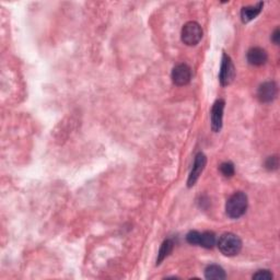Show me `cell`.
Instances as JSON below:
<instances>
[{
  "mask_svg": "<svg viewBox=\"0 0 280 280\" xmlns=\"http://www.w3.org/2000/svg\"><path fill=\"white\" fill-rule=\"evenodd\" d=\"M248 196L243 192H236L226 204V212L232 219H238L248 209Z\"/></svg>",
  "mask_w": 280,
  "mask_h": 280,
  "instance_id": "1",
  "label": "cell"
},
{
  "mask_svg": "<svg viewBox=\"0 0 280 280\" xmlns=\"http://www.w3.org/2000/svg\"><path fill=\"white\" fill-rule=\"evenodd\" d=\"M217 245L219 248L220 252L226 256H229V257L238 255L242 250L241 239L238 235L230 233V232L222 234L219 240H218Z\"/></svg>",
  "mask_w": 280,
  "mask_h": 280,
  "instance_id": "2",
  "label": "cell"
},
{
  "mask_svg": "<svg viewBox=\"0 0 280 280\" xmlns=\"http://www.w3.org/2000/svg\"><path fill=\"white\" fill-rule=\"evenodd\" d=\"M182 41L187 46H195L203 37V28L195 21H189L182 28Z\"/></svg>",
  "mask_w": 280,
  "mask_h": 280,
  "instance_id": "3",
  "label": "cell"
},
{
  "mask_svg": "<svg viewBox=\"0 0 280 280\" xmlns=\"http://www.w3.org/2000/svg\"><path fill=\"white\" fill-rule=\"evenodd\" d=\"M234 77H235V68L233 66V63H232L230 56L224 54V56H222V63L219 74L220 83L222 85H225V87L226 85H229L230 83H232V81H233Z\"/></svg>",
  "mask_w": 280,
  "mask_h": 280,
  "instance_id": "4",
  "label": "cell"
},
{
  "mask_svg": "<svg viewBox=\"0 0 280 280\" xmlns=\"http://www.w3.org/2000/svg\"><path fill=\"white\" fill-rule=\"evenodd\" d=\"M192 79V70L186 64H178L172 70V81L178 87L189 83Z\"/></svg>",
  "mask_w": 280,
  "mask_h": 280,
  "instance_id": "5",
  "label": "cell"
},
{
  "mask_svg": "<svg viewBox=\"0 0 280 280\" xmlns=\"http://www.w3.org/2000/svg\"><path fill=\"white\" fill-rule=\"evenodd\" d=\"M207 163V158L206 155L204 154L203 153H197V155L195 156V161H194V165L192 169V172L189 174L188 177V181H187V186L188 187H193L195 183L197 182V179L201 177V174L203 173L204 169L206 167Z\"/></svg>",
  "mask_w": 280,
  "mask_h": 280,
  "instance_id": "6",
  "label": "cell"
},
{
  "mask_svg": "<svg viewBox=\"0 0 280 280\" xmlns=\"http://www.w3.org/2000/svg\"><path fill=\"white\" fill-rule=\"evenodd\" d=\"M226 103L224 100H217L211 108V128L215 132H219L222 128V118Z\"/></svg>",
  "mask_w": 280,
  "mask_h": 280,
  "instance_id": "7",
  "label": "cell"
},
{
  "mask_svg": "<svg viewBox=\"0 0 280 280\" xmlns=\"http://www.w3.org/2000/svg\"><path fill=\"white\" fill-rule=\"evenodd\" d=\"M277 92H278L277 84L274 81H267L259 85L257 97L260 102L269 103L274 101L275 98L277 97Z\"/></svg>",
  "mask_w": 280,
  "mask_h": 280,
  "instance_id": "8",
  "label": "cell"
},
{
  "mask_svg": "<svg viewBox=\"0 0 280 280\" xmlns=\"http://www.w3.org/2000/svg\"><path fill=\"white\" fill-rule=\"evenodd\" d=\"M248 61L253 66H262L267 61V53L266 51L260 49V47H252L248 51Z\"/></svg>",
  "mask_w": 280,
  "mask_h": 280,
  "instance_id": "9",
  "label": "cell"
},
{
  "mask_svg": "<svg viewBox=\"0 0 280 280\" xmlns=\"http://www.w3.org/2000/svg\"><path fill=\"white\" fill-rule=\"evenodd\" d=\"M263 6H264L263 2H258L256 6H249V7L242 8V10H241L242 21H243L244 23L252 21L253 19L257 17L260 13V11H262Z\"/></svg>",
  "mask_w": 280,
  "mask_h": 280,
  "instance_id": "10",
  "label": "cell"
},
{
  "mask_svg": "<svg viewBox=\"0 0 280 280\" xmlns=\"http://www.w3.org/2000/svg\"><path fill=\"white\" fill-rule=\"evenodd\" d=\"M205 277L209 280H224L227 278L225 269L219 265H209L205 269Z\"/></svg>",
  "mask_w": 280,
  "mask_h": 280,
  "instance_id": "11",
  "label": "cell"
},
{
  "mask_svg": "<svg viewBox=\"0 0 280 280\" xmlns=\"http://www.w3.org/2000/svg\"><path fill=\"white\" fill-rule=\"evenodd\" d=\"M174 248V244L173 242L171 240H165L162 245H161L160 251L158 253V258H156V265H160L161 263L163 262V260L168 257V256L172 253Z\"/></svg>",
  "mask_w": 280,
  "mask_h": 280,
  "instance_id": "12",
  "label": "cell"
},
{
  "mask_svg": "<svg viewBox=\"0 0 280 280\" xmlns=\"http://www.w3.org/2000/svg\"><path fill=\"white\" fill-rule=\"evenodd\" d=\"M217 243L216 235L211 231H206L201 234V240H199V246H203L205 249H212Z\"/></svg>",
  "mask_w": 280,
  "mask_h": 280,
  "instance_id": "13",
  "label": "cell"
},
{
  "mask_svg": "<svg viewBox=\"0 0 280 280\" xmlns=\"http://www.w3.org/2000/svg\"><path fill=\"white\" fill-rule=\"evenodd\" d=\"M220 172L225 175L226 178H231L234 174V165L231 162H224L220 165Z\"/></svg>",
  "mask_w": 280,
  "mask_h": 280,
  "instance_id": "14",
  "label": "cell"
},
{
  "mask_svg": "<svg viewBox=\"0 0 280 280\" xmlns=\"http://www.w3.org/2000/svg\"><path fill=\"white\" fill-rule=\"evenodd\" d=\"M201 232L198 231H191L186 235V241L192 245H198L199 240H201Z\"/></svg>",
  "mask_w": 280,
  "mask_h": 280,
  "instance_id": "15",
  "label": "cell"
},
{
  "mask_svg": "<svg viewBox=\"0 0 280 280\" xmlns=\"http://www.w3.org/2000/svg\"><path fill=\"white\" fill-rule=\"evenodd\" d=\"M253 279H256V280H269V279H273V274L270 273V270H268V269L258 270L257 273L253 275Z\"/></svg>",
  "mask_w": 280,
  "mask_h": 280,
  "instance_id": "16",
  "label": "cell"
},
{
  "mask_svg": "<svg viewBox=\"0 0 280 280\" xmlns=\"http://www.w3.org/2000/svg\"><path fill=\"white\" fill-rule=\"evenodd\" d=\"M265 167L268 170H276L278 168V158L277 156H269L265 163Z\"/></svg>",
  "mask_w": 280,
  "mask_h": 280,
  "instance_id": "17",
  "label": "cell"
},
{
  "mask_svg": "<svg viewBox=\"0 0 280 280\" xmlns=\"http://www.w3.org/2000/svg\"><path fill=\"white\" fill-rule=\"evenodd\" d=\"M279 37H280L279 28H276V30H275V32L273 33V35H272V41L275 43V44H278V43H279Z\"/></svg>",
  "mask_w": 280,
  "mask_h": 280,
  "instance_id": "18",
  "label": "cell"
}]
</instances>
